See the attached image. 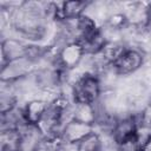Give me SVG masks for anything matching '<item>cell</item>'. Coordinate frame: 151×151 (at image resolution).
Instances as JSON below:
<instances>
[{"instance_id":"cell-1","label":"cell","mask_w":151,"mask_h":151,"mask_svg":"<svg viewBox=\"0 0 151 151\" xmlns=\"http://www.w3.org/2000/svg\"><path fill=\"white\" fill-rule=\"evenodd\" d=\"M6 12L8 13L9 26L22 39L38 44L45 38L48 29V20L45 15V2L22 1L14 11Z\"/></svg>"},{"instance_id":"cell-2","label":"cell","mask_w":151,"mask_h":151,"mask_svg":"<svg viewBox=\"0 0 151 151\" xmlns=\"http://www.w3.org/2000/svg\"><path fill=\"white\" fill-rule=\"evenodd\" d=\"M103 90L99 76L85 72L71 85V100L73 104H97L101 98Z\"/></svg>"},{"instance_id":"cell-3","label":"cell","mask_w":151,"mask_h":151,"mask_svg":"<svg viewBox=\"0 0 151 151\" xmlns=\"http://www.w3.org/2000/svg\"><path fill=\"white\" fill-rule=\"evenodd\" d=\"M85 57L86 52L83 44L79 40H70L64 42L59 47L54 55L53 65L68 73L76 70L81 64Z\"/></svg>"},{"instance_id":"cell-4","label":"cell","mask_w":151,"mask_h":151,"mask_svg":"<svg viewBox=\"0 0 151 151\" xmlns=\"http://www.w3.org/2000/svg\"><path fill=\"white\" fill-rule=\"evenodd\" d=\"M34 60L29 59L28 57H22L12 61H8L4 65H1L0 70V80L2 84H14L20 80L26 79L28 76L34 74L37 71Z\"/></svg>"},{"instance_id":"cell-5","label":"cell","mask_w":151,"mask_h":151,"mask_svg":"<svg viewBox=\"0 0 151 151\" xmlns=\"http://www.w3.org/2000/svg\"><path fill=\"white\" fill-rule=\"evenodd\" d=\"M145 63V54L140 48L127 47L123 54L111 65L113 73L118 77L131 76L143 67Z\"/></svg>"},{"instance_id":"cell-6","label":"cell","mask_w":151,"mask_h":151,"mask_svg":"<svg viewBox=\"0 0 151 151\" xmlns=\"http://www.w3.org/2000/svg\"><path fill=\"white\" fill-rule=\"evenodd\" d=\"M138 127V116L127 114L124 117H118V120L110 134L112 143L116 146H119L130 139L134 138L136 131Z\"/></svg>"},{"instance_id":"cell-7","label":"cell","mask_w":151,"mask_h":151,"mask_svg":"<svg viewBox=\"0 0 151 151\" xmlns=\"http://www.w3.org/2000/svg\"><path fill=\"white\" fill-rule=\"evenodd\" d=\"M96 130L97 129L94 125L71 118L64 124L61 129V137L67 146H76L80 140H83Z\"/></svg>"},{"instance_id":"cell-8","label":"cell","mask_w":151,"mask_h":151,"mask_svg":"<svg viewBox=\"0 0 151 151\" xmlns=\"http://www.w3.org/2000/svg\"><path fill=\"white\" fill-rule=\"evenodd\" d=\"M44 134L37 126L25 125L19 130L17 151H38L41 149Z\"/></svg>"},{"instance_id":"cell-9","label":"cell","mask_w":151,"mask_h":151,"mask_svg":"<svg viewBox=\"0 0 151 151\" xmlns=\"http://www.w3.org/2000/svg\"><path fill=\"white\" fill-rule=\"evenodd\" d=\"M48 104L50 101L41 98H34L26 101L25 105L20 109L25 124L31 126H37L40 123L41 118L44 117L48 107Z\"/></svg>"},{"instance_id":"cell-10","label":"cell","mask_w":151,"mask_h":151,"mask_svg":"<svg viewBox=\"0 0 151 151\" xmlns=\"http://www.w3.org/2000/svg\"><path fill=\"white\" fill-rule=\"evenodd\" d=\"M28 42L18 38H5L1 41V65L26 57Z\"/></svg>"},{"instance_id":"cell-11","label":"cell","mask_w":151,"mask_h":151,"mask_svg":"<svg viewBox=\"0 0 151 151\" xmlns=\"http://www.w3.org/2000/svg\"><path fill=\"white\" fill-rule=\"evenodd\" d=\"M97 104H73L71 109L70 119L72 118L96 126L99 116V110L97 109Z\"/></svg>"},{"instance_id":"cell-12","label":"cell","mask_w":151,"mask_h":151,"mask_svg":"<svg viewBox=\"0 0 151 151\" xmlns=\"http://www.w3.org/2000/svg\"><path fill=\"white\" fill-rule=\"evenodd\" d=\"M104 145L105 143L103 140L101 133L96 130L94 132L85 137L83 140H80L74 146V150L76 151H103Z\"/></svg>"},{"instance_id":"cell-13","label":"cell","mask_w":151,"mask_h":151,"mask_svg":"<svg viewBox=\"0 0 151 151\" xmlns=\"http://www.w3.org/2000/svg\"><path fill=\"white\" fill-rule=\"evenodd\" d=\"M105 26L123 32L124 29L129 28V21L126 18V14L124 13V11H116V12H111L107 17V19L104 22Z\"/></svg>"},{"instance_id":"cell-14","label":"cell","mask_w":151,"mask_h":151,"mask_svg":"<svg viewBox=\"0 0 151 151\" xmlns=\"http://www.w3.org/2000/svg\"><path fill=\"white\" fill-rule=\"evenodd\" d=\"M18 109V96L14 92L2 91L0 94V112L1 116L7 114Z\"/></svg>"},{"instance_id":"cell-15","label":"cell","mask_w":151,"mask_h":151,"mask_svg":"<svg viewBox=\"0 0 151 151\" xmlns=\"http://www.w3.org/2000/svg\"><path fill=\"white\" fill-rule=\"evenodd\" d=\"M137 116H138V120L140 123L151 126V100H149L144 105V107L142 109V111L139 113H137Z\"/></svg>"},{"instance_id":"cell-16","label":"cell","mask_w":151,"mask_h":151,"mask_svg":"<svg viewBox=\"0 0 151 151\" xmlns=\"http://www.w3.org/2000/svg\"><path fill=\"white\" fill-rule=\"evenodd\" d=\"M147 11H149V18H150V22H151V2H147Z\"/></svg>"},{"instance_id":"cell-17","label":"cell","mask_w":151,"mask_h":151,"mask_svg":"<svg viewBox=\"0 0 151 151\" xmlns=\"http://www.w3.org/2000/svg\"><path fill=\"white\" fill-rule=\"evenodd\" d=\"M4 151H11V150H4Z\"/></svg>"}]
</instances>
